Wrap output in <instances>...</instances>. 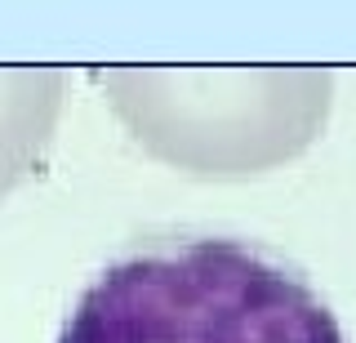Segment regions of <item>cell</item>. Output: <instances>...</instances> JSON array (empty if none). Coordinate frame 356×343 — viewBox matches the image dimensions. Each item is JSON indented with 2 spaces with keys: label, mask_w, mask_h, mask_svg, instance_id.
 <instances>
[{
  "label": "cell",
  "mask_w": 356,
  "mask_h": 343,
  "mask_svg": "<svg viewBox=\"0 0 356 343\" xmlns=\"http://www.w3.org/2000/svg\"><path fill=\"white\" fill-rule=\"evenodd\" d=\"M58 343H352L312 272L267 241L165 228L85 281Z\"/></svg>",
  "instance_id": "cell-1"
}]
</instances>
